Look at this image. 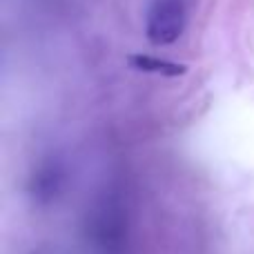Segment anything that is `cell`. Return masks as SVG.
I'll return each mask as SVG.
<instances>
[{
	"instance_id": "6da1fadb",
	"label": "cell",
	"mask_w": 254,
	"mask_h": 254,
	"mask_svg": "<svg viewBox=\"0 0 254 254\" xmlns=\"http://www.w3.org/2000/svg\"><path fill=\"white\" fill-rule=\"evenodd\" d=\"M185 29V7L181 0H154L147 11L145 34L156 47L172 45Z\"/></svg>"
},
{
	"instance_id": "7a4b0ae2",
	"label": "cell",
	"mask_w": 254,
	"mask_h": 254,
	"mask_svg": "<svg viewBox=\"0 0 254 254\" xmlns=\"http://www.w3.org/2000/svg\"><path fill=\"white\" fill-rule=\"evenodd\" d=\"M131 69L143 71V74H156V76H165V78H179L188 71V67L181 63L167 61V58H158V56H147V54H131L127 58Z\"/></svg>"
}]
</instances>
